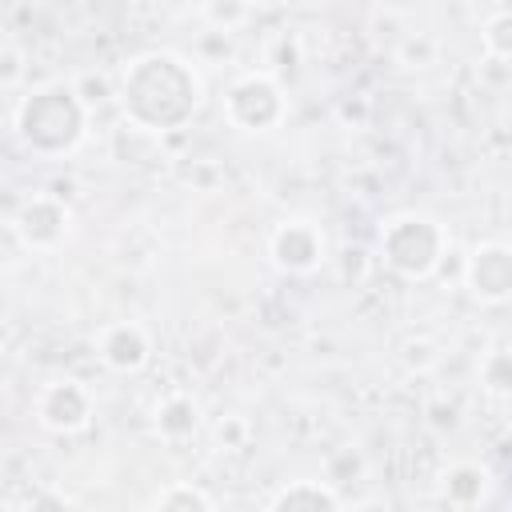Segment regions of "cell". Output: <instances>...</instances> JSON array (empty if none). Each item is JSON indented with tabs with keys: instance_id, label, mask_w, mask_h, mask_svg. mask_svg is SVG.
<instances>
[{
	"instance_id": "5bb4252c",
	"label": "cell",
	"mask_w": 512,
	"mask_h": 512,
	"mask_svg": "<svg viewBox=\"0 0 512 512\" xmlns=\"http://www.w3.org/2000/svg\"><path fill=\"white\" fill-rule=\"evenodd\" d=\"M476 384L492 400H512V344H492L476 360Z\"/></svg>"
},
{
	"instance_id": "6da1fadb",
	"label": "cell",
	"mask_w": 512,
	"mask_h": 512,
	"mask_svg": "<svg viewBox=\"0 0 512 512\" xmlns=\"http://www.w3.org/2000/svg\"><path fill=\"white\" fill-rule=\"evenodd\" d=\"M116 104L124 124L168 136L196 120L204 108V76L200 68L172 52V48H148L120 64L116 72Z\"/></svg>"
},
{
	"instance_id": "277c9868",
	"label": "cell",
	"mask_w": 512,
	"mask_h": 512,
	"mask_svg": "<svg viewBox=\"0 0 512 512\" xmlns=\"http://www.w3.org/2000/svg\"><path fill=\"white\" fill-rule=\"evenodd\" d=\"M224 120L244 136H268L288 120V92L272 68H248L224 88Z\"/></svg>"
},
{
	"instance_id": "e0dca14e",
	"label": "cell",
	"mask_w": 512,
	"mask_h": 512,
	"mask_svg": "<svg viewBox=\"0 0 512 512\" xmlns=\"http://www.w3.org/2000/svg\"><path fill=\"white\" fill-rule=\"evenodd\" d=\"M44 508H80V500H72L60 488H28L4 500V512H44Z\"/></svg>"
},
{
	"instance_id": "8fae6325",
	"label": "cell",
	"mask_w": 512,
	"mask_h": 512,
	"mask_svg": "<svg viewBox=\"0 0 512 512\" xmlns=\"http://www.w3.org/2000/svg\"><path fill=\"white\" fill-rule=\"evenodd\" d=\"M348 496L340 492V484H332L328 476H296V480H284L268 500L264 508L268 512H336L344 508Z\"/></svg>"
},
{
	"instance_id": "9a60e30c",
	"label": "cell",
	"mask_w": 512,
	"mask_h": 512,
	"mask_svg": "<svg viewBox=\"0 0 512 512\" xmlns=\"http://www.w3.org/2000/svg\"><path fill=\"white\" fill-rule=\"evenodd\" d=\"M252 4L248 0H204L200 4V16H204V24L208 28H216V32H240L248 20H252Z\"/></svg>"
},
{
	"instance_id": "44dd1931",
	"label": "cell",
	"mask_w": 512,
	"mask_h": 512,
	"mask_svg": "<svg viewBox=\"0 0 512 512\" xmlns=\"http://www.w3.org/2000/svg\"><path fill=\"white\" fill-rule=\"evenodd\" d=\"M248 4H252V8H276L280 0H248Z\"/></svg>"
},
{
	"instance_id": "8992f818",
	"label": "cell",
	"mask_w": 512,
	"mask_h": 512,
	"mask_svg": "<svg viewBox=\"0 0 512 512\" xmlns=\"http://www.w3.org/2000/svg\"><path fill=\"white\" fill-rule=\"evenodd\" d=\"M32 416L52 436H80V432H88V424L96 416V396L76 376H52L40 384V392L32 400Z\"/></svg>"
},
{
	"instance_id": "9c48e42d",
	"label": "cell",
	"mask_w": 512,
	"mask_h": 512,
	"mask_svg": "<svg viewBox=\"0 0 512 512\" xmlns=\"http://www.w3.org/2000/svg\"><path fill=\"white\" fill-rule=\"evenodd\" d=\"M96 356L108 372L116 376H140L148 364H152V332L140 324V320H108L100 332H96Z\"/></svg>"
},
{
	"instance_id": "30bf717a",
	"label": "cell",
	"mask_w": 512,
	"mask_h": 512,
	"mask_svg": "<svg viewBox=\"0 0 512 512\" xmlns=\"http://www.w3.org/2000/svg\"><path fill=\"white\" fill-rule=\"evenodd\" d=\"M496 476L480 460H452L436 472V500L448 508H480L492 500Z\"/></svg>"
},
{
	"instance_id": "d6986e66",
	"label": "cell",
	"mask_w": 512,
	"mask_h": 512,
	"mask_svg": "<svg viewBox=\"0 0 512 512\" xmlns=\"http://www.w3.org/2000/svg\"><path fill=\"white\" fill-rule=\"evenodd\" d=\"M212 440L220 452H244L252 444V424L244 416H220L212 424Z\"/></svg>"
},
{
	"instance_id": "3957f363",
	"label": "cell",
	"mask_w": 512,
	"mask_h": 512,
	"mask_svg": "<svg viewBox=\"0 0 512 512\" xmlns=\"http://www.w3.org/2000/svg\"><path fill=\"white\" fill-rule=\"evenodd\" d=\"M452 248L448 228L428 212H392L376 228V260L400 280H428L440 272Z\"/></svg>"
},
{
	"instance_id": "2e32d148",
	"label": "cell",
	"mask_w": 512,
	"mask_h": 512,
	"mask_svg": "<svg viewBox=\"0 0 512 512\" xmlns=\"http://www.w3.org/2000/svg\"><path fill=\"white\" fill-rule=\"evenodd\" d=\"M480 44H484V56L512 64V8H500V12H492V16L484 20Z\"/></svg>"
},
{
	"instance_id": "ac0fdd59",
	"label": "cell",
	"mask_w": 512,
	"mask_h": 512,
	"mask_svg": "<svg viewBox=\"0 0 512 512\" xmlns=\"http://www.w3.org/2000/svg\"><path fill=\"white\" fill-rule=\"evenodd\" d=\"M72 84H76V92L84 96V104H88L92 112L116 100V76H108V72H80Z\"/></svg>"
},
{
	"instance_id": "7a4b0ae2",
	"label": "cell",
	"mask_w": 512,
	"mask_h": 512,
	"mask_svg": "<svg viewBox=\"0 0 512 512\" xmlns=\"http://www.w3.org/2000/svg\"><path fill=\"white\" fill-rule=\"evenodd\" d=\"M92 128V108L76 92L72 80H48L16 96L12 104V136L24 152L40 160H64L72 156Z\"/></svg>"
},
{
	"instance_id": "ffe728a7",
	"label": "cell",
	"mask_w": 512,
	"mask_h": 512,
	"mask_svg": "<svg viewBox=\"0 0 512 512\" xmlns=\"http://www.w3.org/2000/svg\"><path fill=\"white\" fill-rule=\"evenodd\" d=\"M4 84H16V72H20V56H16V48H4Z\"/></svg>"
},
{
	"instance_id": "ba28073f",
	"label": "cell",
	"mask_w": 512,
	"mask_h": 512,
	"mask_svg": "<svg viewBox=\"0 0 512 512\" xmlns=\"http://www.w3.org/2000/svg\"><path fill=\"white\" fill-rule=\"evenodd\" d=\"M468 296L476 304H508L512 300V244L508 240H480L464 256L460 272Z\"/></svg>"
},
{
	"instance_id": "4fadbf2b",
	"label": "cell",
	"mask_w": 512,
	"mask_h": 512,
	"mask_svg": "<svg viewBox=\"0 0 512 512\" xmlns=\"http://www.w3.org/2000/svg\"><path fill=\"white\" fill-rule=\"evenodd\" d=\"M148 508H152V512H212V508H216V496H212L204 484L168 480L164 488H156V492L148 496Z\"/></svg>"
},
{
	"instance_id": "7c38bea8",
	"label": "cell",
	"mask_w": 512,
	"mask_h": 512,
	"mask_svg": "<svg viewBox=\"0 0 512 512\" xmlns=\"http://www.w3.org/2000/svg\"><path fill=\"white\" fill-rule=\"evenodd\" d=\"M152 432L164 440V444H188L200 428H204V408L192 392L184 388H172L164 392L156 404H152V416H148Z\"/></svg>"
},
{
	"instance_id": "5b68a950",
	"label": "cell",
	"mask_w": 512,
	"mask_h": 512,
	"mask_svg": "<svg viewBox=\"0 0 512 512\" xmlns=\"http://www.w3.org/2000/svg\"><path fill=\"white\" fill-rule=\"evenodd\" d=\"M72 224H76L72 204L64 196H56V192H44V188L40 192H28L12 208V220H8L12 236L20 240V248L40 252V256L60 252L68 244V236H72Z\"/></svg>"
},
{
	"instance_id": "52a82bcc",
	"label": "cell",
	"mask_w": 512,
	"mask_h": 512,
	"mask_svg": "<svg viewBox=\"0 0 512 512\" xmlns=\"http://www.w3.org/2000/svg\"><path fill=\"white\" fill-rule=\"evenodd\" d=\"M268 260L284 276H312L328 260V236L312 216H288L268 232Z\"/></svg>"
}]
</instances>
